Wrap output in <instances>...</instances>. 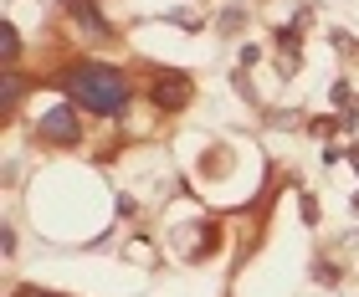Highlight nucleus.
<instances>
[{
  "mask_svg": "<svg viewBox=\"0 0 359 297\" xmlns=\"http://www.w3.org/2000/svg\"><path fill=\"white\" fill-rule=\"evenodd\" d=\"M67 92H72L88 113H103V118H113V113L128 108V82H123L118 72H108V67H77V72L67 77Z\"/></svg>",
  "mask_w": 359,
  "mask_h": 297,
  "instance_id": "f257e3e1",
  "label": "nucleus"
},
{
  "mask_svg": "<svg viewBox=\"0 0 359 297\" xmlns=\"http://www.w3.org/2000/svg\"><path fill=\"white\" fill-rule=\"evenodd\" d=\"M41 134L57 139V144H72V139H77V113H72V108H52V113L41 118Z\"/></svg>",
  "mask_w": 359,
  "mask_h": 297,
  "instance_id": "f03ea898",
  "label": "nucleus"
},
{
  "mask_svg": "<svg viewBox=\"0 0 359 297\" xmlns=\"http://www.w3.org/2000/svg\"><path fill=\"white\" fill-rule=\"evenodd\" d=\"M185 92H190V82H185V77H165V82H154V103L165 97V108H180V103H185Z\"/></svg>",
  "mask_w": 359,
  "mask_h": 297,
  "instance_id": "7ed1b4c3",
  "label": "nucleus"
},
{
  "mask_svg": "<svg viewBox=\"0 0 359 297\" xmlns=\"http://www.w3.org/2000/svg\"><path fill=\"white\" fill-rule=\"evenodd\" d=\"M0 41H6V57H15V52H21V36H15L11 26H0Z\"/></svg>",
  "mask_w": 359,
  "mask_h": 297,
  "instance_id": "20e7f679",
  "label": "nucleus"
}]
</instances>
